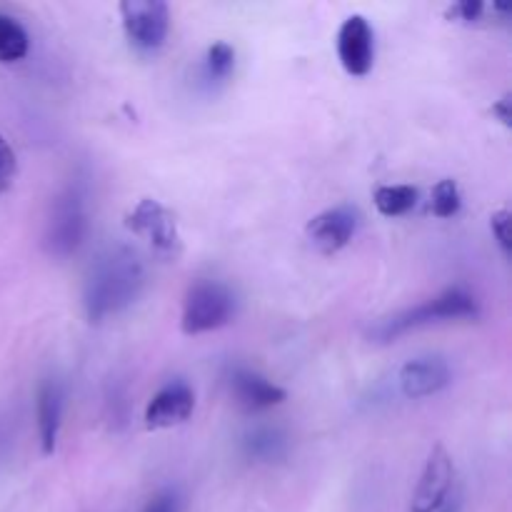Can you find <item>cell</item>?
Returning <instances> with one entry per match:
<instances>
[{"label": "cell", "instance_id": "6da1fadb", "mask_svg": "<svg viewBox=\"0 0 512 512\" xmlns=\"http://www.w3.org/2000/svg\"><path fill=\"white\" fill-rule=\"evenodd\" d=\"M148 273L130 245H110L90 265L83 283V308L90 323H105L125 313L143 295Z\"/></svg>", "mask_w": 512, "mask_h": 512}, {"label": "cell", "instance_id": "7a4b0ae2", "mask_svg": "<svg viewBox=\"0 0 512 512\" xmlns=\"http://www.w3.org/2000/svg\"><path fill=\"white\" fill-rule=\"evenodd\" d=\"M480 308L478 300L470 290L465 288H448L435 298L425 300V303L415 305V308L403 310V313L385 318L375 325L373 338L378 343H390V340L400 338V335L410 333V330L428 328V325L450 323V320H470L478 318Z\"/></svg>", "mask_w": 512, "mask_h": 512}, {"label": "cell", "instance_id": "3957f363", "mask_svg": "<svg viewBox=\"0 0 512 512\" xmlns=\"http://www.w3.org/2000/svg\"><path fill=\"white\" fill-rule=\"evenodd\" d=\"M90 230L88 198L78 183H70L50 208L48 225H45L43 245L53 258H70L85 243Z\"/></svg>", "mask_w": 512, "mask_h": 512}, {"label": "cell", "instance_id": "277c9868", "mask_svg": "<svg viewBox=\"0 0 512 512\" xmlns=\"http://www.w3.org/2000/svg\"><path fill=\"white\" fill-rule=\"evenodd\" d=\"M238 300L220 280H195L183 300L180 330L185 335H203L225 328L235 318Z\"/></svg>", "mask_w": 512, "mask_h": 512}, {"label": "cell", "instance_id": "5b68a950", "mask_svg": "<svg viewBox=\"0 0 512 512\" xmlns=\"http://www.w3.org/2000/svg\"><path fill=\"white\" fill-rule=\"evenodd\" d=\"M125 228L148 240L155 255H160L165 260H175L180 255V250H183L175 215L163 203H158L153 198H143L125 215Z\"/></svg>", "mask_w": 512, "mask_h": 512}, {"label": "cell", "instance_id": "8992f818", "mask_svg": "<svg viewBox=\"0 0 512 512\" xmlns=\"http://www.w3.org/2000/svg\"><path fill=\"white\" fill-rule=\"evenodd\" d=\"M120 18L130 45L140 53H155L165 45L170 30L168 5L160 0H125L120 3Z\"/></svg>", "mask_w": 512, "mask_h": 512}, {"label": "cell", "instance_id": "52a82bcc", "mask_svg": "<svg viewBox=\"0 0 512 512\" xmlns=\"http://www.w3.org/2000/svg\"><path fill=\"white\" fill-rule=\"evenodd\" d=\"M360 210L355 205H335L308 223V238L323 255H335L355 238L360 228Z\"/></svg>", "mask_w": 512, "mask_h": 512}, {"label": "cell", "instance_id": "ba28073f", "mask_svg": "<svg viewBox=\"0 0 512 512\" xmlns=\"http://www.w3.org/2000/svg\"><path fill=\"white\" fill-rule=\"evenodd\" d=\"M453 458L448 455V450L443 445H435L433 453H430L428 463H425L423 475H420V483L415 488L413 512H438L448 503L450 488H453Z\"/></svg>", "mask_w": 512, "mask_h": 512}, {"label": "cell", "instance_id": "9c48e42d", "mask_svg": "<svg viewBox=\"0 0 512 512\" xmlns=\"http://www.w3.org/2000/svg\"><path fill=\"white\" fill-rule=\"evenodd\" d=\"M195 410V393L185 380H170L145 405V428L163 430L183 425Z\"/></svg>", "mask_w": 512, "mask_h": 512}, {"label": "cell", "instance_id": "30bf717a", "mask_svg": "<svg viewBox=\"0 0 512 512\" xmlns=\"http://www.w3.org/2000/svg\"><path fill=\"white\" fill-rule=\"evenodd\" d=\"M400 393L410 400L430 398L453 383V373L445 358L440 355H420V358L408 360L398 373Z\"/></svg>", "mask_w": 512, "mask_h": 512}, {"label": "cell", "instance_id": "8fae6325", "mask_svg": "<svg viewBox=\"0 0 512 512\" xmlns=\"http://www.w3.org/2000/svg\"><path fill=\"white\" fill-rule=\"evenodd\" d=\"M338 58L340 65L355 78H363L370 73L375 60V40L373 28L363 15H350L343 20L338 30Z\"/></svg>", "mask_w": 512, "mask_h": 512}, {"label": "cell", "instance_id": "7c38bea8", "mask_svg": "<svg viewBox=\"0 0 512 512\" xmlns=\"http://www.w3.org/2000/svg\"><path fill=\"white\" fill-rule=\"evenodd\" d=\"M230 390L238 408L245 413H265L288 398V393L278 383L248 368H238L230 375Z\"/></svg>", "mask_w": 512, "mask_h": 512}, {"label": "cell", "instance_id": "4fadbf2b", "mask_svg": "<svg viewBox=\"0 0 512 512\" xmlns=\"http://www.w3.org/2000/svg\"><path fill=\"white\" fill-rule=\"evenodd\" d=\"M63 408H65L63 385H60L55 378L43 380L38 388V400H35V415H38L40 448H43L45 455L55 453L60 428H63Z\"/></svg>", "mask_w": 512, "mask_h": 512}, {"label": "cell", "instance_id": "5bb4252c", "mask_svg": "<svg viewBox=\"0 0 512 512\" xmlns=\"http://www.w3.org/2000/svg\"><path fill=\"white\" fill-rule=\"evenodd\" d=\"M290 440L278 425H255L240 438V453L250 463H278L288 455Z\"/></svg>", "mask_w": 512, "mask_h": 512}, {"label": "cell", "instance_id": "9a60e30c", "mask_svg": "<svg viewBox=\"0 0 512 512\" xmlns=\"http://www.w3.org/2000/svg\"><path fill=\"white\" fill-rule=\"evenodd\" d=\"M373 203L385 218H400L418 205V188H413V185H380L373 193Z\"/></svg>", "mask_w": 512, "mask_h": 512}, {"label": "cell", "instance_id": "2e32d148", "mask_svg": "<svg viewBox=\"0 0 512 512\" xmlns=\"http://www.w3.org/2000/svg\"><path fill=\"white\" fill-rule=\"evenodd\" d=\"M28 30L10 15L0 13V63H18L28 55Z\"/></svg>", "mask_w": 512, "mask_h": 512}, {"label": "cell", "instance_id": "e0dca14e", "mask_svg": "<svg viewBox=\"0 0 512 512\" xmlns=\"http://www.w3.org/2000/svg\"><path fill=\"white\" fill-rule=\"evenodd\" d=\"M235 70V48L230 43H218L210 45L205 50V58H203V80L208 85H218L225 83L230 78V73Z\"/></svg>", "mask_w": 512, "mask_h": 512}, {"label": "cell", "instance_id": "ac0fdd59", "mask_svg": "<svg viewBox=\"0 0 512 512\" xmlns=\"http://www.w3.org/2000/svg\"><path fill=\"white\" fill-rule=\"evenodd\" d=\"M463 208V195L455 180H440L433 188V200H430V210L435 218H455Z\"/></svg>", "mask_w": 512, "mask_h": 512}, {"label": "cell", "instance_id": "d6986e66", "mask_svg": "<svg viewBox=\"0 0 512 512\" xmlns=\"http://www.w3.org/2000/svg\"><path fill=\"white\" fill-rule=\"evenodd\" d=\"M143 512H183V495L175 488H165L148 500Z\"/></svg>", "mask_w": 512, "mask_h": 512}, {"label": "cell", "instance_id": "ffe728a7", "mask_svg": "<svg viewBox=\"0 0 512 512\" xmlns=\"http://www.w3.org/2000/svg\"><path fill=\"white\" fill-rule=\"evenodd\" d=\"M490 230H493V238L498 240L500 250L510 255V210H495L490 215Z\"/></svg>", "mask_w": 512, "mask_h": 512}, {"label": "cell", "instance_id": "44dd1931", "mask_svg": "<svg viewBox=\"0 0 512 512\" xmlns=\"http://www.w3.org/2000/svg\"><path fill=\"white\" fill-rule=\"evenodd\" d=\"M485 5L480 0H463V3H455L448 8V18L460 20V23H475L483 15Z\"/></svg>", "mask_w": 512, "mask_h": 512}, {"label": "cell", "instance_id": "7402d4cb", "mask_svg": "<svg viewBox=\"0 0 512 512\" xmlns=\"http://www.w3.org/2000/svg\"><path fill=\"white\" fill-rule=\"evenodd\" d=\"M15 175V153L8 145V140L0 135V193L10 185Z\"/></svg>", "mask_w": 512, "mask_h": 512}, {"label": "cell", "instance_id": "603a6c76", "mask_svg": "<svg viewBox=\"0 0 512 512\" xmlns=\"http://www.w3.org/2000/svg\"><path fill=\"white\" fill-rule=\"evenodd\" d=\"M493 115L500 120V123L508 125V128H510V120H512V113H510V95H503V98H500L498 103L493 105Z\"/></svg>", "mask_w": 512, "mask_h": 512}, {"label": "cell", "instance_id": "cb8c5ba5", "mask_svg": "<svg viewBox=\"0 0 512 512\" xmlns=\"http://www.w3.org/2000/svg\"><path fill=\"white\" fill-rule=\"evenodd\" d=\"M438 512H460V500L458 498H448V503H445Z\"/></svg>", "mask_w": 512, "mask_h": 512}]
</instances>
